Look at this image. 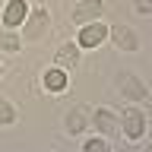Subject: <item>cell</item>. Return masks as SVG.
<instances>
[{"label":"cell","mask_w":152,"mask_h":152,"mask_svg":"<svg viewBox=\"0 0 152 152\" xmlns=\"http://www.w3.org/2000/svg\"><path fill=\"white\" fill-rule=\"evenodd\" d=\"M108 38V26H104L102 19H92V22H86L83 32H79V48H98Z\"/></svg>","instance_id":"1"},{"label":"cell","mask_w":152,"mask_h":152,"mask_svg":"<svg viewBox=\"0 0 152 152\" xmlns=\"http://www.w3.org/2000/svg\"><path fill=\"white\" fill-rule=\"evenodd\" d=\"M57 60L64 66H73L76 60H79V51H76V45H64L60 51H57Z\"/></svg>","instance_id":"6"},{"label":"cell","mask_w":152,"mask_h":152,"mask_svg":"<svg viewBox=\"0 0 152 152\" xmlns=\"http://www.w3.org/2000/svg\"><path fill=\"white\" fill-rule=\"evenodd\" d=\"M146 152H152V146H149V149H146Z\"/></svg>","instance_id":"13"},{"label":"cell","mask_w":152,"mask_h":152,"mask_svg":"<svg viewBox=\"0 0 152 152\" xmlns=\"http://www.w3.org/2000/svg\"><path fill=\"white\" fill-rule=\"evenodd\" d=\"M45 89H48V92H64V89H66V73L60 70V66L45 70Z\"/></svg>","instance_id":"5"},{"label":"cell","mask_w":152,"mask_h":152,"mask_svg":"<svg viewBox=\"0 0 152 152\" xmlns=\"http://www.w3.org/2000/svg\"><path fill=\"white\" fill-rule=\"evenodd\" d=\"M114 41L121 48H127V51H136V38H133V32H127V28H114Z\"/></svg>","instance_id":"7"},{"label":"cell","mask_w":152,"mask_h":152,"mask_svg":"<svg viewBox=\"0 0 152 152\" xmlns=\"http://www.w3.org/2000/svg\"><path fill=\"white\" fill-rule=\"evenodd\" d=\"M13 117H16V114H13V108L0 98V124H13Z\"/></svg>","instance_id":"10"},{"label":"cell","mask_w":152,"mask_h":152,"mask_svg":"<svg viewBox=\"0 0 152 152\" xmlns=\"http://www.w3.org/2000/svg\"><path fill=\"white\" fill-rule=\"evenodd\" d=\"M95 16H102V0H83V3L73 10L76 22H89V19H95Z\"/></svg>","instance_id":"4"},{"label":"cell","mask_w":152,"mask_h":152,"mask_svg":"<svg viewBox=\"0 0 152 152\" xmlns=\"http://www.w3.org/2000/svg\"><path fill=\"white\" fill-rule=\"evenodd\" d=\"M95 124L104 127V130H117V127H114V117H111L108 111H98V114H95Z\"/></svg>","instance_id":"8"},{"label":"cell","mask_w":152,"mask_h":152,"mask_svg":"<svg viewBox=\"0 0 152 152\" xmlns=\"http://www.w3.org/2000/svg\"><path fill=\"white\" fill-rule=\"evenodd\" d=\"M26 16H28V3H26V0H10L7 10H3V22H7L10 28L22 26V22H26Z\"/></svg>","instance_id":"3"},{"label":"cell","mask_w":152,"mask_h":152,"mask_svg":"<svg viewBox=\"0 0 152 152\" xmlns=\"http://www.w3.org/2000/svg\"><path fill=\"white\" fill-rule=\"evenodd\" d=\"M0 45L7 48V51H16V48H19V41H16L13 35H3V38H0Z\"/></svg>","instance_id":"11"},{"label":"cell","mask_w":152,"mask_h":152,"mask_svg":"<svg viewBox=\"0 0 152 152\" xmlns=\"http://www.w3.org/2000/svg\"><path fill=\"white\" fill-rule=\"evenodd\" d=\"M0 76H3V66H0Z\"/></svg>","instance_id":"12"},{"label":"cell","mask_w":152,"mask_h":152,"mask_svg":"<svg viewBox=\"0 0 152 152\" xmlns=\"http://www.w3.org/2000/svg\"><path fill=\"white\" fill-rule=\"evenodd\" d=\"M83 152H108V142L104 140H89L83 146Z\"/></svg>","instance_id":"9"},{"label":"cell","mask_w":152,"mask_h":152,"mask_svg":"<svg viewBox=\"0 0 152 152\" xmlns=\"http://www.w3.org/2000/svg\"><path fill=\"white\" fill-rule=\"evenodd\" d=\"M121 127H124V133H127V140H136V136H142V127H146V117H142L140 111H133V108H127V111L121 114Z\"/></svg>","instance_id":"2"}]
</instances>
